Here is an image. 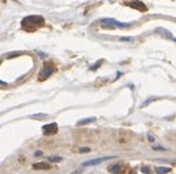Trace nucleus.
Instances as JSON below:
<instances>
[{
  "mask_svg": "<svg viewBox=\"0 0 176 174\" xmlns=\"http://www.w3.org/2000/svg\"><path fill=\"white\" fill-rule=\"evenodd\" d=\"M95 119L94 117H89V119H82V120H80L78 123H77V125H82V124H89V123H93Z\"/></svg>",
  "mask_w": 176,
  "mask_h": 174,
  "instance_id": "nucleus-9",
  "label": "nucleus"
},
{
  "mask_svg": "<svg viewBox=\"0 0 176 174\" xmlns=\"http://www.w3.org/2000/svg\"><path fill=\"white\" fill-rule=\"evenodd\" d=\"M49 161L60 162V161H62V158H61V157H58V156H51V157H49Z\"/></svg>",
  "mask_w": 176,
  "mask_h": 174,
  "instance_id": "nucleus-10",
  "label": "nucleus"
},
{
  "mask_svg": "<svg viewBox=\"0 0 176 174\" xmlns=\"http://www.w3.org/2000/svg\"><path fill=\"white\" fill-rule=\"evenodd\" d=\"M58 131L57 124L56 123H52V124H46L42 127V133L46 134V136H52V134H56Z\"/></svg>",
  "mask_w": 176,
  "mask_h": 174,
  "instance_id": "nucleus-3",
  "label": "nucleus"
},
{
  "mask_svg": "<svg viewBox=\"0 0 176 174\" xmlns=\"http://www.w3.org/2000/svg\"><path fill=\"white\" fill-rule=\"evenodd\" d=\"M33 169H44V170H48V169H51V165L46 164V162H38V164H33Z\"/></svg>",
  "mask_w": 176,
  "mask_h": 174,
  "instance_id": "nucleus-5",
  "label": "nucleus"
},
{
  "mask_svg": "<svg viewBox=\"0 0 176 174\" xmlns=\"http://www.w3.org/2000/svg\"><path fill=\"white\" fill-rule=\"evenodd\" d=\"M42 24H44V19L41 17V16H28V17H25L23 20L21 26L28 32H33V31L37 29V28H40Z\"/></svg>",
  "mask_w": 176,
  "mask_h": 174,
  "instance_id": "nucleus-1",
  "label": "nucleus"
},
{
  "mask_svg": "<svg viewBox=\"0 0 176 174\" xmlns=\"http://www.w3.org/2000/svg\"><path fill=\"white\" fill-rule=\"evenodd\" d=\"M129 5L130 7H134V8H140L139 11H146V5L140 2H131V3H129Z\"/></svg>",
  "mask_w": 176,
  "mask_h": 174,
  "instance_id": "nucleus-6",
  "label": "nucleus"
},
{
  "mask_svg": "<svg viewBox=\"0 0 176 174\" xmlns=\"http://www.w3.org/2000/svg\"><path fill=\"white\" fill-rule=\"evenodd\" d=\"M142 172L146 174H150V169H148V167H142Z\"/></svg>",
  "mask_w": 176,
  "mask_h": 174,
  "instance_id": "nucleus-12",
  "label": "nucleus"
},
{
  "mask_svg": "<svg viewBox=\"0 0 176 174\" xmlns=\"http://www.w3.org/2000/svg\"><path fill=\"white\" fill-rule=\"evenodd\" d=\"M52 73H53V66H52V63H45L44 65V69H42V71H41V74H40V77H38V79L40 81H45L48 77H51L52 75Z\"/></svg>",
  "mask_w": 176,
  "mask_h": 174,
  "instance_id": "nucleus-2",
  "label": "nucleus"
},
{
  "mask_svg": "<svg viewBox=\"0 0 176 174\" xmlns=\"http://www.w3.org/2000/svg\"><path fill=\"white\" fill-rule=\"evenodd\" d=\"M120 170H122V166H120L119 164H115V165L109 166V172L110 173H119Z\"/></svg>",
  "mask_w": 176,
  "mask_h": 174,
  "instance_id": "nucleus-7",
  "label": "nucleus"
},
{
  "mask_svg": "<svg viewBox=\"0 0 176 174\" xmlns=\"http://www.w3.org/2000/svg\"><path fill=\"white\" fill-rule=\"evenodd\" d=\"M80 152H81V153H84V152L87 153V152H90V149H89V148H81V149H80Z\"/></svg>",
  "mask_w": 176,
  "mask_h": 174,
  "instance_id": "nucleus-11",
  "label": "nucleus"
},
{
  "mask_svg": "<svg viewBox=\"0 0 176 174\" xmlns=\"http://www.w3.org/2000/svg\"><path fill=\"white\" fill-rule=\"evenodd\" d=\"M111 158H114V156H109V157H101V158H95V160L85 161V162H84V166H93V165H100L101 162H103V161H107V160H111Z\"/></svg>",
  "mask_w": 176,
  "mask_h": 174,
  "instance_id": "nucleus-4",
  "label": "nucleus"
},
{
  "mask_svg": "<svg viewBox=\"0 0 176 174\" xmlns=\"http://www.w3.org/2000/svg\"><path fill=\"white\" fill-rule=\"evenodd\" d=\"M169 170H171V167H168V166H158L156 167V173L158 174H166Z\"/></svg>",
  "mask_w": 176,
  "mask_h": 174,
  "instance_id": "nucleus-8",
  "label": "nucleus"
}]
</instances>
